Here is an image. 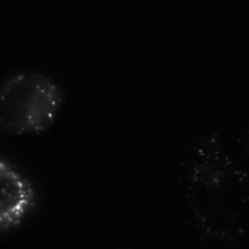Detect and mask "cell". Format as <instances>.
<instances>
[{
  "instance_id": "1",
  "label": "cell",
  "mask_w": 249,
  "mask_h": 249,
  "mask_svg": "<svg viewBox=\"0 0 249 249\" xmlns=\"http://www.w3.org/2000/svg\"><path fill=\"white\" fill-rule=\"evenodd\" d=\"M182 165L183 200L196 232L217 245L247 241L249 172L223 135L197 137Z\"/></svg>"
},
{
  "instance_id": "2",
  "label": "cell",
  "mask_w": 249,
  "mask_h": 249,
  "mask_svg": "<svg viewBox=\"0 0 249 249\" xmlns=\"http://www.w3.org/2000/svg\"><path fill=\"white\" fill-rule=\"evenodd\" d=\"M64 92L56 80L38 70L10 74L0 87V127L14 136H36L59 117Z\"/></svg>"
},
{
  "instance_id": "3",
  "label": "cell",
  "mask_w": 249,
  "mask_h": 249,
  "mask_svg": "<svg viewBox=\"0 0 249 249\" xmlns=\"http://www.w3.org/2000/svg\"><path fill=\"white\" fill-rule=\"evenodd\" d=\"M0 233L10 235L31 218L37 209L39 195L25 172L4 157L0 160Z\"/></svg>"
},
{
  "instance_id": "4",
  "label": "cell",
  "mask_w": 249,
  "mask_h": 249,
  "mask_svg": "<svg viewBox=\"0 0 249 249\" xmlns=\"http://www.w3.org/2000/svg\"><path fill=\"white\" fill-rule=\"evenodd\" d=\"M238 158L249 172V121L245 124L244 131L242 132L241 138L239 140Z\"/></svg>"
}]
</instances>
